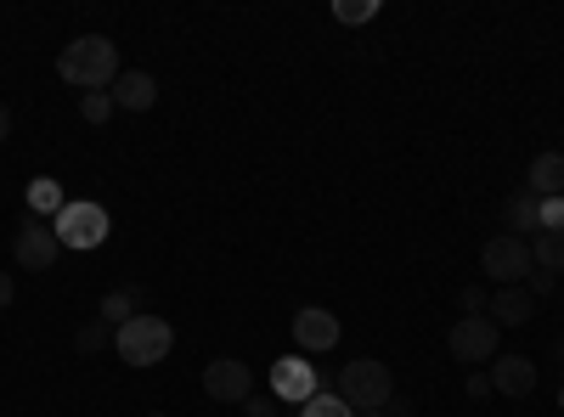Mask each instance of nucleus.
I'll return each instance as SVG.
<instances>
[{
    "mask_svg": "<svg viewBox=\"0 0 564 417\" xmlns=\"http://www.w3.org/2000/svg\"><path fill=\"white\" fill-rule=\"evenodd\" d=\"M148 417H170V411H148Z\"/></svg>",
    "mask_w": 564,
    "mask_h": 417,
    "instance_id": "nucleus-32",
    "label": "nucleus"
},
{
    "mask_svg": "<svg viewBox=\"0 0 564 417\" xmlns=\"http://www.w3.org/2000/svg\"><path fill=\"white\" fill-rule=\"evenodd\" d=\"M204 395L220 400V406H243V400L254 395L249 361H238V355H215V361L204 366Z\"/></svg>",
    "mask_w": 564,
    "mask_h": 417,
    "instance_id": "nucleus-7",
    "label": "nucleus"
},
{
    "mask_svg": "<svg viewBox=\"0 0 564 417\" xmlns=\"http://www.w3.org/2000/svg\"><path fill=\"white\" fill-rule=\"evenodd\" d=\"M300 417H356V411H350V406H345L339 395H327V389H316V395H311V400L300 406Z\"/></svg>",
    "mask_w": 564,
    "mask_h": 417,
    "instance_id": "nucleus-20",
    "label": "nucleus"
},
{
    "mask_svg": "<svg viewBox=\"0 0 564 417\" xmlns=\"http://www.w3.org/2000/svg\"><path fill=\"white\" fill-rule=\"evenodd\" d=\"M334 18L339 23H372L379 18V0H334Z\"/></svg>",
    "mask_w": 564,
    "mask_h": 417,
    "instance_id": "nucleus-21",
    "label": "nucleus"
},
{
    "mask_svg": "<svg viewBox=\"0 0 564 417\" xmlns=\"http://www.w3.org/2000/svg\"><path fill=\"white\" fill-rule=\"evenodd\" d=\"M52 231H57L63 249H97V243H108V209L90 204V198H74V204L52 220Z\"/></svg>",
    "mask_w": 564,
    "mask_h": 417,
    "instance_id": "nucleus-6",
    "label": "nucleus"
},
{
    "mask_svg": "<svg viewBox=\"0 0 564 417\" xmlns=\"http://www.w3.org/2000/svg\"><path fill=\"white\" fill-rule=\"evenodd\" d=\"M243 417H276V400H265V395H249V400H243Z\"/></svg>",
    "mask_w": 564,
    "mask_h": 417,
    "instance_id": "nucleus-27",
    "label": "nucleus"
},
{
    "mask_svg": "<svg viewBox=\"0 0 564 417\" xmlns=\"http://www.w3.org/2000/svg\"><path fill=\"white\" fill-rule=\"evenodd\" d=\"M57 231L52 226H40V220H29V226H18V238H12V260L23 265V271H45V265H57Z\"/></svg>",
    "mask_w": 564,
    "mask_h": 417,
    "instance_id": "nucleus-10",
    "label": "nucleus"
},
{
    "mask_svg": "<svg viewBox=\"0 0 564 417\" xmlns=\"http://www.w3.org/2000/svg\"><path fill=\"white\" fill-rule=\"evenodd\" d=\"M558 406H564V389H558Z\"/></svg>",
    "mask_w": 564,
    "mask_h": 417,
    "instance_id": "nucleus-33",
    "label": "nucleus"
},
{
    "mask_svg": "<svg viewBox=\"0 0 564 417\" xmlns=\"http://www.w3.org/2000/svg\"><path fill=\"white\" fill-rule=\"evenodd\" d=\"M486 316L497 321V328H525V321L536 316V294H531L525 283L497 288V294H491V305H486Z\"/></svg>",
    "mask_w": 564,
    "mask_h": 417,
    "instance_id": "nucleus-12",
    "label": "nucleus"
},
{
    "mask_svg": "<svg viewBox=\"0 0 564 417\" xmlns=\"http://www.w3.org/2000/svg\"><path fill=\"white\" fill-rule=\"evenodd\" d=\"M29 209H34V215H63V209H68V198H63V187H57L52 175H34V180H29Z\"/></svg>",
    "mask_w": 564,
    "mask_h": 417,
    "instance_id": "nucleus-16",
    "label": "nucleus"
},
{
    "mask_svg": "<svg viewBox=\"0 0 564 417\" xmlns=\"http://www.w3.org/2000/svg\"><path fill=\"white\" fill-rule=\"evenodd\" d=\"M486 373H491V389L508 395V400H525V395H536V384H542V373H536L531 355H497Z\"/></svg>",
    "mask_w": 564,
    "mask_h": 417,
    "instance_id": "nucleus-9",
    "label": "nucleus"
},
{
    "mask_svg": "<svg viewBox=\"0 0 564 417\" xmlns=\"http://www.w3.org/2000/svg\"><path fill=\"white\" fill-rule=\"evenodd\" d=\"M356 417L361 411H384L390 400H395V373L384 361H372V355H361V361H345V373H339V389H334Z\"/></svg>",
    "mask_w": 564,
    "mask_h": 417,
    "instance_id": "nucleus-2",
    "label": "nucleus"
},
{
    "mask_svg": "<svg viewBox=\"0 0 564 417\" xmlns=\"http://www.w3.org/2000/svg\"><path fill=\"white\" fill-rule=\"evenodd\" d=\"M271 389H276V400H294V406H305L322 384H316V366H311V361H300V355H282V361L271 366Z\"/></svg>",
    "mask_w": 564,
    "mask_h": 417,
    "instance_id": "nucleus-11",
    "label": "nucleus"
},
{
    "mask_svg": "<svg viewBox=\"0 0 564 417\" xmlns=\"http://www.w3.org/2000/svg\"><path fill=\"white\" fill-rule=\"evenodd\" d=\"M74 344H79V355H97V350L108 344V321H102V316H97V321H85Z\"/></svg>",
    "mask_w": 564,
    "mask_h": 417,
    "instance_id": "nucleus-22",
    "label": "nucleus"
},
{
    "mask_svg": "<svg viewBox=\"0 0 564 417\" xmlns=\"http://www.w3.org/2000/svg\"><path fill=\"white\" fill-rule=\"evenodd\" d=\"M7 135H12V108L0 102V142H7Z\"/></svg>",
    "mask_w": 564,
    "mask_h": 417,
    "instance_id": "nucleus-30",
    "label": "nucleus"
},
{
    "mask_svg": "<svg viewBox=\"0 0 564 417\" xmlns=\"http://www.w3.org/2000/svg\"><path fill=\"white\" fill-rule=\"evenodd\" d=\"M463 389H468V400H486V395H497V389H491V373H468V378H463Z\"/></svg>",
    "mask_w": 564,
    "mask_h": 417,
    "instance_id": "nucleus-25",
    "label": "nucleus"
},
{
    "mask_svg": "<svg viewBox=\"0 0 564 417\" xmlns=\"http://www.w3.org/2000/svg\"><path fill=\"white\" fill-rule=\"evenodd\" d=\"M384 417H417V411H412L406 400H390V406H384Z\"/></svg>",
    "mask_w": 564,
    "mask_h": 417,
    "instance_id": "nucleus-29",
    "label": "nucleus"
},
{
    "mask_svg": "<svg viewBox=\"0 0 564 417\" xmlns=\"http://www.w3.org/2000/svg\"><path fill=\"white\" fill-rule=\"evenodd\" d=\"M502 220H508V231H513V238H525V243H531V231H542V198H536L531 187L508 193V204H502Z\"/></svg>",
    "mask_w": 564,
    "mask_h": 417,
    "instance_id": "nucleus-14",
    "label": "nucleus"
},
{
    "mask_svg": "<svg viewBox=\"0 0 564 417\" xmlns=\"http://www.w3.org/2000/svg\"><path fill=\"white\" fill-rule=\"evenodd\" d=\"M119 45L108 34H79L63 45V57H57V79L74 85V90H113L119 79Z\"/></svg>",
    "mask_w": 564,
    "mask_h": 417,
    "instance_id": "nucleus-1",
    "label": "nucleus"
},
{
    "mask_svg": "<svg viewBox=\"0 0 564 417\" xmlns=\"http://www.w3.org/2000/svg\"><path fill=\"white\" fill-rule=\"evenodd\" d=\"M130 316H141V294H135V288H113V294L102 299V321H119V328H124Z\"/></svg>",
    "mask_w": 564,
    "mask_h": 417,
    "instance_id": "nucleus-18",
    "label": "nucleus"
},
{
    "mask_svg": "<svg viewBox=\"0 0 564 417\" xmlns=\"http://www.w3.org/2000/svg\"><path fill=\"white\" fill-rule=\"evenodd\" d=\"M79 119L85 124H108L113 119V97H108V90H85V97H79Z\"/></svg>",
    "mask_w": 564,
    "mask_h": 417,
    "instance_id": "nucleus-19",
    "label": "nucleus"
},
{
    "mask_svg": "<svg viewBox=\"0 0 564 417\" xmlns=\"http://www.w3.org/2000/svg\"><path fill=\"white\" fill-rule=\"evenodd\" d=\"M294 344H300V355H327L339 344V316L322 310V305H305L294 316Z\"/></svg>",
    "mask_w": 564,
    "mask_h": 417,
    "instance_id": "nucleus-8",
    "label": "nucleus"
},
{
    "mask_svg": "<svg viewBox=\"0 0 564 417\" xmlns=\"http://www.w3.org/2000/svg\"><path fill=\"white\" fill-rule=\"evenodd\" d=\"M480 271L491 276L497 288L525 283V276L536 271V260H531V243H525V238H513V231H502V238H491V243L480 249Z\"/></svg>",
    "mask_w": 564,
    "mask_h": 417,
    "instance_id": "nucleus-5",
    "label": "nucleus"
},
{
    "mask_svg": "<svg viewBox=\"0 0 564 417\" xmlns=\"http://www.w3.org/2000/svg\"><path fill=\"white\" fill-rule=\"evenodd\" d=\"M12 294H18V283H12L7 271H0V305H12Z\"/></svg>",
    "mask_w": 564,
    "mask_h": 417,
    "instance_id": "nucleus-28",
    "label": "nucleus"
},
{
    "mask_svg": "<svg viewBox=\"0 0 564 417\" xmlns=\"http://www.w3.org/2000/svg\"><path fill=\"white\" fill-rule=\"evenodd\" d=\"M113 350H119L124 366H159V361L175 350V328H170L164 316H148V310H141V316H130L124 328L113 333Z\"/></svg>",
    "mask_w": 564,
    "mask_h": 417,
    "instance_id": "nucleus-3",
    "label": "nucleus"
},
{
    "mask_svg": "<svg viewBox=\"0 0 564 417\" xmlns=\"http://www.w3.org/2000/svg\"><path fill=\"white\" fill-rule=\"evenodd\" d=\"M361 417H384V411H361Z\"/></svg>",
    "mask_w": 564,
    "mask_h": 417,
    "instance_id": "nucleus-31",
    "label": "nucleus"
},
{
    "mask_svg": "<svg viewBox=\"0 0 564 417\" xmlns=\"http://www.w3.org/2000/svg\"><path fill=\"white\" fill-rule=\"evenodd\" d=\"M113 108H124V113H148L153 102H159V85H153V74H141V68H124L119 79H113Z\"/></svg>",
    "mask_w": 564,
    "mask_h": 417,
    "instance_id": "nucleus-13",
    "label": "nucleus"
},
{
    "mask_svg": "<svg viewBox=\"0 0 564 417\" xmlns=\"http://www.w3.org/2000/svg\"><path fill=\"white\" fill-rule=\"evenodd\" d=\"M553 283H558L553 271H531V276H525V288H531L536 299H547V294H553Z\"/></svg>",
    "mask_w": 564,
    "mask_h": 417,
    "instance_id": "nucleus-26",
    "label": "nucleus"
},
{
    "mask_svg": "<svg viewBox=\"0 0 564 417\" xmlns=\"http://www.w3.org/2000/svg\"><path fill=\"white\" fill-rule=\"evenodd\" d=\"M457 305H463V316H486L491 294H486V288H463V294H457Z\"/></svg>",
    "mask_w": 564,
    "mask_h": 417,
    "instance_id": "nucleus-23",
    "label": "nucleus"
},
{
    "mask_svg": "<svg viewBox=\"0 0 564 417\" xmlns=\"http://www.w3.org/2000/svg\"><path fill=\"white\" fill-rule=\"evenodd\" d=\"M525 187H531L536 198H558V193H564V153H536Z\"/></svg>",
    "mask_w": 564,
    "mask_h": 417,
    "instance_id": "nucleus-15",
    "label": "nucleus"
},
{
    "mask_svg": "<svg viewBox=\"0 0 564 417\" xmlns=\"http://www.w3.org/2000/svg\"><path fill=\"white\" fill-rule=\"evenodd\" d=\"M542 231H564V193L542 198Z\"/></svg>",
    "mask_w": 564,
    "mask_h": 417,
    "instance_id": "nucleus-24",
    "label": "nucleus"
},
{
    "mask_svg": "<svg viewBox=\"0 0 564 417\" xmlns=\"http://www.w3.org/2000/svg\"><path fill=\"white\" fill-rule=\"evenodd\" d=\"M531 260H536V271H564V231H536L531 238Z\"/></svg>",
    "mask_w": 564,
    "mask_h": 417,
    "instance_id": "nucleus-17",
    "label": "nucleus"
},
{
    "mask_svg": "<svg viewBox=\"0 0 564 417\" xmlns=\"http://www.w3.org/2000/svg\"><path fill=\"white\" fill-rule=\"evenodd\" d=\"M497 344H502V328H497L491 316H457V328L446 333V350L463 366H491L497 361Z\"/></svg>",
    "mask_w": 564,
    "mask_h": 417,
    "instance_id": "nucleus-4",
    "label": "nucleus"
}]
</instances>
